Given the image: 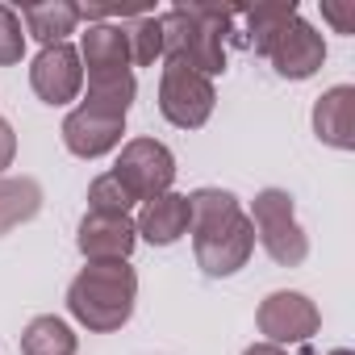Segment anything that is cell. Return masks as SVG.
Segmentation results:
<instances>
[{"mask_svg": "<svg viewBox=\"0 0 355 355\" xmlns=\"http://www.w3.org/2000/svg\"><path fill=\"white\" fill-rule=\"evenodd\" d=\"M189 234H193L197 268L214 280L243 272L255 251V226L243 214L239 197L226 189L189 193Z\"/></svg>", "mask_w": 355, "mask_h": 355, "instance_id": "obj_1", "label": "cell"}, {"mask_svg": "<svg viewBox=\"0 0 355 355\" xmlns=\"http://www.w3.org/2000/svg\"><path fill=\"white\" fill-rule=\"evenodd\" d=\"M42 209V184L34 175H0V239L34 222Z\"/></svg>", "mask_w": 355, "mask_h": 355, "instance_id": "obj_17", "label": "cell"}, {"mask_svg": "<svg viewBox=\"0 0 355 355\" xmlns=\"http://www.w3.org/2000/svg\"><path fill=\"white\" fill-rule=\"evenodd\" d=\"M125 30V46H130V63L138 67H155L163 59V26L155 13H138V17H125L121 21Z\"/></svg>", "mask_w": 355, "mask_h": 355, "instance_id": "obj_19", "label": "cell"}, {"mask_svg": "<svg viewBox=\"0 0 355 355\" xmlns=\"http://www.w3.org/2000/svg\"><path fill=\"white\" fill-rule=\"evenodd\" d=\"M243 355H288L284 347H276V343H251Z\"/></svg>", "mask_w": 355, "mask_h": 355, "instance_id": "obj_24", "label": "cell"}, {"mask_svg": "<svg viewBox=\"0 0 355 355\" xmlns=\"http://www.w3.org/2000/svg\"><path fill=\"white\" fill-rule=\"evenodd\" d=\"M247 21V42L276 67L284 80H309L326 63V42L322 34L297 13V5H255L239 13Z\"/></svg>", "mask_w": 355, "mask_h": 355, "instance_id": "obj_2", "label": "cell"}, {"mask_svg": "<svg viewBox=\"0 0 355 355\" xmlns=\"http://www.w3.org/2000/svg\"><path fill=\"white\" fill-rule=\"evenodd\" d=\"M113 175H117V184H121L134 201L146 205V201L171 193V184H175V155H171L159 138H130V142H121V150H117Z\"/></svg>", "mask_w": 355, "mask_h": 355, "instance_id": "obj_6", "label": "cell"}, {"mask_svg": "<svg viewBox=\"0 0 355 355\" xmlns=\"http://www.w3.org/2000/svg\"><path fill=\"white\" fill-rule=\"evenodd\" d=\"M239 21L234 9H214V5H175L159 13L163 26V63H180L205 80L226 71V38L230 26Z\"/></svg>", "mask_w": 355, "mask_h": 355, "instance_id": "obj_3", "label": "cell"}, {"mask_svg": "<svg viewBox=\"0 0 355 355\" xmlns=\"http://www.w3.org/2000/svg\"><path fill=\"white\" fill-rule=\"evenodd\" d=\"M247 218L255 226L259 247L272 255V263H280V268H301L305 263L309 239H305V230L297 222L293 193H284V189H259Z\"/></svg>", "mask_w": 355, "mask_h": 355, "instance_id": "obj_5", "label": "cell"}, {"mask_svg": "<svg viewBox=\"0 0 355 355\" xmlns=\"http://www.w3.org/2000/svg\"><path fill=\"white\" fill-rule=\"evenodd\" d=\"M313 134L334 150H355V88L334 84L313 101Z\"/></svg>", "mask_w": 355, "mask_h": 355, "instance_id": "obj_12", "label": "cell"}, {"mask_svg": "<svg viewBox=\"0 0 355 355\" xmlns=\"http://www.w3.org/2000/svg\"><path fill=\"white\" fill-rule=\"evenodd\" d=\"M76 247H80V255H84L88 263H117V259H130L134 247H138L134 218H125V214H84V218H80Z\"/></svg>", "mask_w": 355, "mask_h": 355, "instance_id": "obj_10", "label": "cell"}, {"mask_svg": "<svg viewBox=\"0 0 355 355\" xmlns=\"http://www.w3.org/2000/svg\"><path fill=\"white\" fill-rule=\"evenodd\" d=\"M13 155H17V130L0 117V175H5V167H13Z\"/></svg>", "mask_w": 355, "mask_h": 355, "instance_id": "obj_23", "label": "cell"}, {"mask_svg": "<svg viewBox=\"0 0 355 355\" xmlns=\"http://www.w3.org/2000/svg\"><path fill=\"white\" fill-rule=\"evenodd\" d=\"M30 88L38 92V101L46 105H71L84 92V63L80 51L59 42V46H42L30 63Z\"/></svg>", "mask_w": 355, "mask_h": 355, "instance_id": "obj_9", "label": "cell"}, {"mask_svg": "<svg viewBox=\"0 0 355 355\" xmlns=\"http://www.w3.org/2000/svg\"><path fill=\"white\" fill-rule=\"evenodd\" d=\"M322 17L334 26V34H355V0H322Z\"/></svg>", "mask_w": 355, "mask_h": 355, "instance_id": "obj_22", "label": "cell"}, {"mask_svg": "<svg viewBox=\"0 0 355 355\" xmlns=\"http://www.w3.org/2000/svg\"><path fill=\"white\" fill-rule=\"evenodd\" d=\"M121 134H125L121 117H105V113H92V109H80V105L63 117V146L76 159H101V155L117 150Z\"/></svg>", "mask_w": 355, "mask_h": 355, "instance_id": "obj_11", "label": "cell"}, {"mask_svg": "<svg viewBox=\"0 0 355 355\" xmlns=\"http://www.w3.org/2000/svg\"><path fill=\"white\" fill-rule=\"evenodd\" d=\"M76 347H80L76 330L55 313H38L21 330V355H76Z\"/></svg>", "mask_w": 355, "mask_h": 355, "instance_id": "obj_18", "label": "cell"}, {"mask_svg": "<svg viewBox=\"0 0 355 355\" xmlns=\"http://www.w3.org/2000/svg\"><path fill=\"white\" fill-rule=\"evenodd\" d=\"M138 239H146L150 247H171L189 234V193H163L155 201L142 205L138 222H134Z\"/></svg>", "mask_w": 355, "mask_h": 355, "instance_id": "obj_13", "label": "cell"}, {"mask_svg": "<svg viewBox=\"0 0 355 355\" xmlns=\"http://www.w3.org/2000/svg\"><path fill=\"white\" fill-rule=\"evenodd\" d=\"M134 197L117 184V175L113 171H105V175H96V180L88 184V214H134Z\"/></svg>", "mask_w": 355, "mask_h": 355, "instance_id": "obj_20", "label": "cell"}, {"mask_svg": "<svg viewBox=\"0 0 355 355\" xmlns=\"http://www.w3.org/2000/svg\"><path fill=\"white\" fill-rule=\"evenodd\" d=\"M21 26H26V38H38L42 46H59L76 34L80 26V5L71 0H51V5H26L21 13Z\"/></svg>", "mask_w": 355, "mask_h": 355, "instance_id": "obj_16", "label": "cell"}, {"mask_svg": "<svg viewBox=\"0 0 355 355\" xmlns=\"http://www.w3.org/2000/svg\"><path fill=\"white\" fill-rule=\"evenodd\" d=\"M21 55H26V26L17 17V9L0 5V67L21 63Z\"/></svg>", "mask_w": 355, "mask_h": 355, "instance_id": "obj_21", "label": "cell"}, {"mask_svg": "<svg viewBox=\"0 0 355 355\" xmlns=\"http://www.w3.org/2000/svg\"><path fill=\"white\" fill-rule=\"evenodd\" d=\"M134 301H138V272L130 268V259L117 263H88L80 268V276L67 284V309L80 326H88L92 334H113L134 318Z\"/></svg>", "mask_w": 355, "mask_h": 355, "instance_id": "obj_4", "label": "cell"}, {"mask_svg": "<svg viewBox=\"0 0 355 355\" xmlns=\"http://www.w3.org/2000/svg\"><path fill=\"white\" fill-rule=\"evenodd\" d=\"M255 326L263 334V343H276V347H288V343H309L322 326V313L318 305L305 297V293H293V288H276L259 301L255 309Z\"/></svg>", "mask_w": 355, "mask_h": 355, "instance_id": "obj_8", "label": "cell"}, {"mask_svg": "<svg viewBox=\"0 0 355 355\" xmlns=\"http://www.w3.org/2000/svg\"><path fill=\"white\" fill-rule=\"evenodd\" d=\"M330 355H355V351H347V347H334V351H330Z\"/></svg>", "mask_w": 355, "mask_h": 355, "instance_id": "obj_25", "label": "cell"}, {"mask_svg": "<svg viewBox=\"0 0 355 355\" xmlns=\"http://www.w3.org/2000/svg\"><path fill=\"white\" fill-rule=\"evenodd\" d=\"M218 105V92H214V80L180 67V63H163V76H159V113L175 125V130H201L209 121Z\"/></svg>", "mask_w": 355, "mask_h": 355, "instance_id": "obj_7", "label": "cell"}, {"mask_svg": "<svg viewBox=\"0 0 355 355\" xmlns=\"http://www.w3.org/2000/svg\"><path fill=\"white\" fill-rule=\"evenodd\" d=\"M80 63L84 76L92 71H130V46L121 21H96L80 34Z\"/></svg>", "mask_w": 355, "mask_h": 355, "instance_id": "obj_14", "label": "cell"}, {"mask_svg": "<svg viewBox=\"0 0 355 355\" xmlns=\"http://www.w3.org/2000/svg\"><path fill=\"white\" fill-rule=\"evenodd\" d=\"M84 80H88V88H84L80 109H92V113H105V117H121L125 121V113H130V105L138 96L134 71H92Z\"/></svg>", "mask_w": 355, "mask_h": 355, "instance_id": "obj_15", "label": "cell"}]
</instances>
